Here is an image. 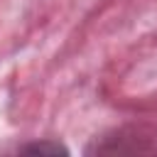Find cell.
<instances>
[{
	"mask_svg": "<svg viewBox=\"0 0 157 157\" xmlns=\"http://www.w3.org/2000/svg\"><path fill=\"white\" fill-rule=\"evenodd\" d=\"M22 152H37V155H66V147L59 142H34V145H25Z\"/></svg>",
	"mask_w": 157,
	"mask_h": 157,
	"instance_id": "6da1fadb",
	"label": "cell"
}]
</instances>
